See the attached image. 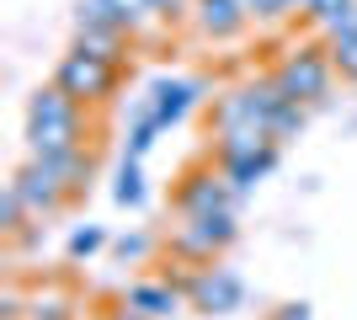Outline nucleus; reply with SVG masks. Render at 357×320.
Masks as SVG:
<instances>
[{
  "instance_id": "1",
  "label": "nucleus",
  "mask_w": 357,
  "mask_h": 320,
  "mask_svg": "<svg viewBox=\"0 0 357 320\" xmlns=\"http://www.w3.org/2000/svg\"><path fill=\"white\" fill-rule=\"evenodd\" d=\"M235 123H256L278 144H288L294 134H304V102H294L272 75H256V80H245V86H235V91H224L213 102V134L235 128Z\"/></svg>"
},
{
  "instance_id": "2",
  "label": "nucleus",
  "mask_w": 357,
  "mask_h": 320,
  "mask_svg": "<svg viewBox=\"0 0 357 320\" xmlns=\"http://www.w3.org/2000/svg\"><path fill=\"white\" fill-rule=\"evenodd\" d=\"M86 134H91V107L86 102H75L54 80H48L43 91H32V102H27V150L32 155L80 150Z\"/></svg>"
},
{
  "instance_id": "3",
  "label": "nucleus",
  "mask_w": 357,
  "mask_h": 320,
  "mask_svg": "<svg viewBox=\"0 0 357 320\" xmlns=\"http://www.w3.org/2000/svg\"><path fill=\"white\" fill-rule=\"evenodd\" d=\"M123 75H128V64L123 59H102V54H86V48H70L59 64H54V86L75 96V102L86 107H102L123 91Z\"/></svg>"
},
{
  "instance_id": "4",
  "label": "nucleus",
  "mask_w": 357,
  "mask_h": 320,
  "mask_svg": "<svg viewBox=\"0 0 357 320\" xmlns=\"http://www.w3.org/2000/svg\"><path fill=\"white\" fill-rule=\"evenodd\" d=\"M272 80H278L294 102H304V107L326 102V96H331V80H336L331 43H298V48H288L283 59H278V70H272Z\"/></svg>"
},
{
  "instance_id": "5",
  "label": "nucleus",
  "mask_w": 357,
  "mask_h": 320,
  "mask_svg": "<svg viewBox=\"0 0 357 320\" xmlns=\"http://www.w3.org/2000/svg\"><path fill=\"white\" fill-rule=\"evenodd\" d=\"M240 241V224H235V208L224 213H192L171 229V257L187 261V267H203V261H219L229 245Z\"/></svg>"
},
{
  "instance_id": "6",
  "label": "nucleus",
  "mask_w": 357,
  "mask_h": 320,
  "mask_svg": "<svg viewBox=\"0 0 357 320\" xmlns=\"http://www.w3.org/2000/svg\"><path fill=\"white\" fill-rule=\"evenodd\" d=\"M235 203H240V192L229 187L224 166H187L176 176V187H171V208L181 219H192V213H224V208H235Z\"/></svg>"
},
{
  "instance_id": "7",
  "label": "nucleus",
  "mask_w": 357,
  "mask_h": 320,
  "mask_svg": "<svg viewBox=\"0 0 357 320\" xmlns=\"http://www.w3.org/2000/svg\"><path fill=\"white\" fill-rule=\"evenodd\" d=\"M181 289H187V305H192L197 315H235V310L245 305V277H240L235 267H224V261L192 267V277H187Z\"/></svg>"
},
{
  "instance_id": "8",
  "label": "nucleus",
  "mask_w": 357,
  "mask_h": 320,
  "mask_svg": "<svg viewBox=\"0 0 357 320\" xmlns=\"http://www.w3.org/2000/svg\"><path fill=\"white\" fill-rule=\"evenodd\" d=\"M11 187L22 192V203H27L32 219H54V213H64V208L75 203V192L43 166V160H27V166L11 176Z\"/></svg>"
},
{
  "instance_id": "9",
  "label": "nucleus",
  "mask_w": 357,
  "mask_h": 320,
  "mask_svg": "<svg viewBox=\"0 0 357 320\" xmlns=\"http://www.w3.org/2000/svg\"><path fill=\"white\" fill-rule=\"evenodd\" d=\"M123 305L134 310V315H144V320H181L187 289L171 283V277H139V283L123 289Z\"/></svg>"
},
{
  "instance_id": "10",
  "label": "nucleus",
  "mask_w": 357,
  "mask_h": 320,
  "mask_svg": "<svg viewBox=\"0 0 357 320\" xmlns=\"http://www.w3.org/2000/svg\"><path fill=\"white\" fill-rule=\"evenodd\" d=\"M203 102V86L197 80H181V75H160L155 86H149V96H144V112H149V123H160V128H176L192 107Z\"/></svg>"
},
{
  "instance_id": "11",
  "label": "nucleus",
  "mask_w": 357,
  "mask_h": 320,
  "mask_svg": "<svg viewBox=\"0 0 357 320\" xmlns=\"http://www.w3.org/2000/svg\"><path fill=\"white\" fill-rule=\"evenodd\" d=\"M192 27L208 43H229L251 27V11H245V0H192Z\"/></svg>"
},
{
  "instance_id": "12",
  "label": "nucleus",
  "mask_w": 357,
  "mask_h": 320,
  "mask_svg": "<svg viewBox=\"0 0 357 320\" xmlns=\"http://www.w3.org/2000/svg\"><path fill=\"white\" fill-rule=\"evenodd\" d=\"M278 155H283V144H261L251 155H224L219 166H224V176H229V187H235L240 198H251L256 182H267L272 171H278Z\"/></svg>"
},
{
  "instance_id": "13",
  "label": "nucleus",
  "mask_w": 357,
  "mask_h": 320,
  "mask_svg": "<svg viewBox=\"0 0 357 320\" xmlns=\"http://www.w3.org/2000/svg\"><path fill=\"white\" fill-rule=\"evenodd\" d=\"M32 160H43L75 198H80V192L91 187V176H96V155H91V144H80V150H54V155H32Z\"/></svg>"
},
{
  "instance_id": "14",
  "label": "nucleus",
  "mask_w": 357,
  "mask_h": 320,
  "mask_svg": "<svg viewBox=\"0 0 357 320\" xmlns=\"http://www.w3.org/2000/svg\"><path fill=\"white\" fill-rule=\"evenodd\" d=\"M128 43H134V32H123V27H75V48L102 54V59H123L128 64Z\"/></svg>"
},
{
  "instance_id": "15",
  "label": "nucleus",
  "mask_w": 357,
  "mask_h": 320,
  "mask_svg": "<svg viewBox=\"0 0 357 320\" xmlns=\"http://www.w3.org/2000/svg\"><path fill=\"white\" fill-rule=\"evenodd\" d=\"M326 43H331V59H336V75L357 86V16L342 22V27H331Z\"/></svg>"
},
{
  "instance_id": "16",
  "label": "nucleus",
  "mask_w": 357,
  "mask_h": 320,
  "mask_svg": "<svg viewBox=\"0 0 357 320\" xmlns=\"http://www.w3.org/2000/svg\"><path fill=\"white\" fill-rule=\"evenodd\" d=\"M112 203H118V208H139V203H144V171H139V160H128V155H123L118 182H112Z\"/></svg>"
},
{
  "instance_id": "17",
  "label": "nucleus",
  "mask_w": 357,
  "mask_h": 320,
  "mask_svg": "<svg viewBox=\"0 0 357 320\" xmlns=\"http://www.w3.org/2000/svg\"><path fill=\"white\" fill-rule=\"evenodd\" d=\"M27 224H32L27 203H22V192L6 182V192H0V235H6V241H16V235H22Z\"/></svg>"
},
{
  "instance_id": "18",
  "label": "nucleus",
  "mask_w": 357,
  "mask_h": 320,
  "mask_svg": "<svg viewBox=\"0 0 357 320\" xmlns=\"http://www.w3.org/2000/svg\"><path fill=\"white\" fill-rule=\"evenodd\" d=\"M314 22V27H342V22H352L357 16V0H310V11H304Z\"/></svg>"
},
{
  "instance_id": "19",
  "label": "nucleus",
  "mask_w": 357,
  "mask_h": 320,
  "mask_svg": "<svg viewBox=\"0 0 357 320\" xmlns=\"http://www.w3.org/2000/svg\"><path fill=\"white\" fill-rule=\"evenodd\" d=\"M102 245H107V229L102 224H80L70 241H64V257H70V261H86V257H96Z\"/></svg>"
},
{
  "instance_id": "20",
  "label": "nucleus",
  "mask_w": 357,
  "mask_h": 320,
  "mask_svg": "<svg viewBox=\"0 0 357 320\" xmlns=\"http://www.w3.org/2000/svg\"><path fill=\"white\" fill-rule=\"evenodd\" d=\"M27 320H80V315H75V305L64 294H38L27 305Z\"/></svg>"
},
{
  "instance_id": "21",
  "label": "nucleus",
  "mask_w": 357,
  "mask_h": 320,
  "mask_svg": "<svg viewBox=\"0 0 357 320\" xmlns=\"http://www.w3.org/2000/svg\"><path fill=\"white\" fill-rule=\"evenodd\" d=\"M112 251H118V261H128V267H134V261H144L149 251H155V241H149V235H118V241H112Z\"/></svg>"
},
{
  "instance_id": "22",
  "label": "nucleus",
  "mask_w": 357,
  "mask_h": 320,
  "mask_svg": "<svg viewBox=\"0 0 357 320\" xmlns=\"http://www.w3.org/2000/svg\"><path fill=\"white\" fill-rule=\"evenodd\" d=\"M245 11H251V22H283V16H294V0H245Z\"/></svg>"
},
{
  "instance_id": "23",
  "label": "nucleus",
  "mask_w": 357,
  "mask_h": 320,
  "mask_svg": "<svg viewBox=\"0 0 357 320\" xmlns=\"http://www.w3.org/2000/svg\"><path fill=\"white\" fill-rule=\"evenodd\" d=\"M267 320H314V310L304 305V299H288V305H278Z\"/></svg>"
},
{
  "instance_id": "24",
  "label": "nucleus",
  "mask_w": 357,
  "mask_h": 320,
  "mask_svg": "<svg viewBox=\"0 0 357 320\" xmlns=\"http://www.w3.org/2000/svg\"><path fill=\"white\" fill-rule=\"evenodd\" d=\"M11 320H27V315H11Z\"/></svg>"
}]
</instances>
